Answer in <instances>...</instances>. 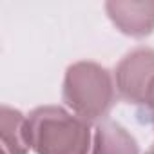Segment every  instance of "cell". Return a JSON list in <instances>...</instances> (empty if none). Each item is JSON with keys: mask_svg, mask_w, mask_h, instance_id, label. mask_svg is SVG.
<instances>
[{"mask_svg": "<svg viewBox=\"0 0 154 154\" xmlns=\"http://www.w3.org/2000/svg\"><path fill=\"white\" fill-rule=\"evenodd\" d=\"M103 8L122 35L145 38L154 33V0H109Z\"/></svg>", "mask_w": 154, "mask_h": 154, "instance_id": "cell-4", "label": "cell"}, {"mask_svg": "<svg viewBox=\"0 0 154 154\" xmlns=\"http://www.w3.org/2000/svg\"><path fill=\"white\" fill-rule=\"evenodd\" d=\"M145 154H154V143H152V145H150V147H149V150H147V152H145Z\"/></svg>", "mask_w": 154, "mask_h": 154, "instance_id": "cell-7", "label": "cell"}, {"mask_svg": "<svg viewBox=\"0 0 154 154\" xmlns=\"http://www.w3.org/2000/svg\"><path fill=\"white\" fill-rule=\"evenodd\" d=\"M89 154H140V145L123 125L103 120L94 123Z\"/></svg>", "mask_w": 154, "mask_h": 154, "instance_id": "cell-5", "label": "cell"}, {"mask_svg": "<svg viewBox=\"0 0 154 154\" xmlns=\"http://www.w3.org/2000/svg\"><path fill=\"white\" fill-rule=\"evenodd\" d=\"M93 129L62 105H40L26 118V141L35 154H89Z\"/></svg>", "mask_w": 154, "mask_h": 154, "instance_id": "cell-1", "label": "cell"}, {"mask_svg": "<svg viewBox=\"0 0 154 154\" xmlns=\"http://www.w3.org/2000/svg\"><path fill=\"white\" fill-rule=\"evenodd\" d=\"M112 74L118 98L136 107L138 122L154 131V49H132L118 62Z\"/></svg>", "mask_w": 154, "mask_h": 154, "instance_id": "cell-3", "label": "cell"}, {"mask_svg": "<svg viewBox=\"0 0 154 154\" xmlns=\"http://www.w3.org/2000/svg\"><path fill=\"white\" fill-rule=\"evenodd\" d=\"M26 118L27 114L15 107H0V140L4 154H29L31 149L26 141Z\"/></svg>", "mask_w": 154, "mask_h": 154, "instance_id": "cell-6", "label": "cell"}, {"mask_svg": "<svg viewBox=\"0 0 154 154\" xmlns=\"http://www.w3.org/2000/svg\"><path fill=\"white\" fill-rule=\"evenodd\" d=\"M114 74L91 60L74 62L65 69L62 82L63 107L89 123L107 120L116 102Z\"/></svg>", "mask_w": 154, "mask_h": 154, "instance_id": "cell-2", "label": "cell"}]
</instances>
